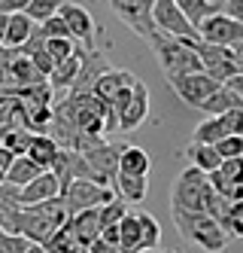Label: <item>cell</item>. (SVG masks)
Listing matches in <instances>:
<instances>
[{
	"label": "cell",
	"mask_w": 243,
	"mask_h": 253,
	"mask_svg": "<svg viewBox=\"0 0 243 253\" xmlns=\"http://www.w3.org/2000/svg\"><path fill=\"white\" fill-rule=\"evenodd\" d=\"M171 213H174V226L182 241H189L207 253H222L228 247L231 232L219 220H213L210 213H195V211H179V208H171Z\"/></svg>",
	"instance_id": "cell-2"
},
{
	"label": "cell",
	"mask_w": 243,
	"mask_h": 253,
	"mask_svg": "<svg viewBox=\"0 0 243 253\" xmlns=\"http://www.w3.org/2000/svg\"><path fill=\"white\" fill-rule=\"evenodd\" d=\"M167 83H171V88L179 95V101H182L185 107H192V110H201V107L207 104L222 85H225V83L213 80L207 70H204V74H185V77L167 80Z\"/></svg>",
	"instance_id": "cell-7"
},
{
	"label": "cell",
	"mask_w": 243,
	"mask_h": 253,
	"mask_svg": "<svg viewBox=\"0 0 243 253\" xmlns=\"http://www.w3.org/2000/svg\"><path fill=\"white\" fill-rule=\"evenodd\" d=\"M40 28H43L46 37H73V34H70V25L64 22V15H61V12H58V15H52V19L43 22Z\"/></svg>",
	"instance_id": "cell-37"
},
{
	"label": "cell",
	"mask_w": 243,
	"mask_h": 253,
	"mask_svg": "<svg viewBox=\"0 0 243 253\" xmlns=\"http://www.w3.org/2000/svg\"><path fill=\"white\" fill-rule=\"evenodd\" d=\"M122 153H125V147H119V143H98L95 150H88V153H82L85 159H88V165L95 168V174H98V183L101 186H113V180L119 177V162H122Z\"/></svg>",
	"instance_id": "cell-13"
},
{
	"label": "cell",
	"mask_w": 243,
	"mask_h": 253,
	"mask_svg": "<svg viewBox=\"0 0 243 253\" xmlns=\"http://www.w3.org/2000/svg\"><path fill=\"white\" fill-rule=\"evenodd\" d=\"M15 159H18V156H15L12 150H6V147H0V177H3V174H6V171H9V168L15 165Z\"/></svg>",
	"instance_id": "cell-43"
},
{
	"label": "cell",
	"mask_w": 243,
	"mask_h": 253,
	"mask_svg": "<svg viewBox=\"0 0 243 253\" xmlns=\"http://www.w3.org/2000/svg\"><path fill=\"white\" fill-rule=\"evenodd\" d=\"M213 195V180L207 171H201L195 165H189L171 189V208H179V211H195V213H204L207 211V202Z\"/></svg>",
	"instance_id": "cell-4"
},
{
	"label": "cell",
	"mask_w": 243,
	"mask_h": 253,
	"mask_svg": "<svg viewBox=\"0 0 243 253\" xmlns=\"http://www.w3.org/2000/svg\"><path fill=\"white\" fill-rule=\"evenodd\" d=\"M140 223H143V244H146V250H155L161 244V223L152 213H146V211H140Z\"/></svg>",
	"instance_id": "cell-33"
},
{
	"label": "cell",
	"mask_w": 243,
	"mask_h": 253,
	"mask_svg": "<svg viewBox=\"0 0 243 253\" xmlns=\"http://www.w3.org/2000/svg\"><path fill=\"white\" fill-rule=\"evenodd\" d=\"M85 253H88V250H85Z\"/></svg>",
	"instance_id": "cell-48"
},
{
	"label": "cell",
	"mask_w": 243,
	"mask_h": 253,
	"mask_svg": "<svg viewBox=\"0 0 243 253\" xmlns=\"http://www.w3.org/2000/svg\"><path fill=\"white\" fill-rule=\"evenodd\" d=\"M34 247L31 238L25 235H15V232H0V253H28Z\"/></svg>",
	"instance_id": "cell-34"
},
{
	"label": "cell",
	"mask_w": 243,
	"mask_h": 253,
	"mask_svg": "<svg viewBox=\"0 0 243 253\" xmlns=\"http://www.w3.org/2000/svg\"><path fill=\"white\" fill-rule=\"evenodd\" d=\"M28 253H49V250H46V247H43V244H34V247H31V250H28Z\"/></svg>",
	"instance_id": "cell-44"
},
{
	"label": "cell",
	"mask_w": 243,
	"mask_h": 253,
	"mask_svg": "<svg viewBox=\"0 0 243 253\" xmlns=\"http://www.w3.org/2000/svg\"><path fill=\"white\" fill-rule=\"evenodd\" d=\"M131 211H128V205H125V198H113L109 205H104L101 208V220H104V229H109V226H119L125 216H128Z\"/></svg>",
	"instance_id": "cell-32"
},
{
	"label": "cell",
	"mask_w": 243,
	"mask_h": 253,
	"mask_svg": "<svg viewBox=\"0 0 243 253\" xmlns=\"http://www.w3.org/2000/svg\"><path fill=\"white\" fill-rule=\"evenodd\" d=\"M0 229H3V232H15V235H25V238H31L34 244H43L46 247L61 226L52 223L36 205H25V208H18V211L0 213Z\"/></svg>",
	"instance_id": "cell-3"
},
{
	"label": "cell",
	"mask_w": 243,
	"mask_h": 253,
	"mask_svg": "<svg viewBox=\"0 0 243 253\" xmlns=\"http://www.w3.org/2000/svg\"><path fill=\"white\" fill-rule=\"evenodd\" d=\"M113 189H116L119 198L137 205V202H143V198L149 195V177H134V174H122L119 171V177L113 180Z\"/></svg>",
	"instance_id": "cell-21"
},
{
	"label": "cell",
	"mask_w": 243,
	"mask_h": 253,
	"mask_svg": "<svg viewBox=\"0 0 243 253\" xmlns=\"http://www.w3.org/2000/svg\"><path fill=\"white\" fill-rule=\"evenodd\" d=\"M119 171L122 174H134V177H149V171H152V159H149V153L143 147H125Z\"/></svg>",
	"instance_id": "cell-26"
},
{
	"label": "cell",
	"mask_w": 243,
	"mask_h": 253,
	"mask_svg": "<svg viewBox=\"0 0 243 253\" xmlns=\"http://www.w3.org/2000/svg\"><path fill=\"white\" fill-rule=\"evenodd\" d=\"M143 253H176V250H161V247H155V250H143Z\"/></svg>",
	"instance_id": "cell-46"
},
{
	"label": "cell",
	"mask_w": 243,
	"mask_h": 253,
	"mask_svg": "<svg viewBox=\"0 0 243 253\" xmlns=\"http://www.w3.org/2000/svg\"><path fill=\"white\" fill-rule=\"evenodd\" d=\"M216 150L222 159H240L243 156V134H228V137H222L216 143Z\"/></svg>",
	"instance_id": "cell-36"
},
{
	"label": "cell",
	"mask_w": 243,
	"mask_h": 253,
	"mask_svg": "<svg viewBox=\"0 0 243 253\" xmlns=\"http://www.w3.org/2000/svg\"><path fill=\"white\" fill-rule=\"evenodd\" d=\"M225 125V134H243V107H234L225 116H219Z\"/></svg>",
	"instance_id": "cell-39"
},
{
	"label": "cell",
	"mask_w": 243,
	"mask_h": 253,
	"mask_svg": "<svg viewBox=\"0 0 243 253\" xmlns=\"http://www.w3.org/2000/svg\"><path fill=\"white\" fill-rule=\"evenodd\" d=\"M58 156H61V143L55 140L49 131L36 134V137H34V147H31V153H28V159H34L43 171H52L55 162H58Z\"/></svg>",
	"instance_id": "cell-19"
},
{
	"label": "cell",
	"mask_w": 243,
	"mask_h": 253,
	"mask_svg": "<svg viewBox=\"0 0 243 253\" xmlns=\"http://www.w3.org/2000/svg\"><path fill=\"white\" fill-rule=\"evenodd\" d=\"M67 226L73 229V235H76V241L82 244V250H88L91 244H95L101 235H104V220H101V208H88V211H79L73 213Z\"/></svg>",
	"instance_id": "cell-15"
},
{
	"label": "cell",
	"mask_w": 243,
	"mask_h": 253,
	"mask_svg": "<svg viewBox=\"0 0 243 253\" xmlns=\"http://www.w3.org/2000/svg\"><path fill=\"white\" fill-rule=\"evenodd\" d=\"M234 107H243V98L234 92L231 85H222L219 92L201 107V113H204V116H225L228 110H234Z\"/></svg>",
	"instance_id": "cell-25"
},
{
	"label": "cell",
	"mask_w": 243,
	"mask_h": 253,
	"mask_svg": "<svg viewBox=\"0 0 243 253\" xmlns=\"http://www.w3.org/2000/svg\"><path fill=\"white\" fill-rule=\"evenodd\" d=\"M58 195H64L58 174H55V171H43L34 183H28L22 189V205H43V202H52V198H58Z\"/></svg>",
	"instance_id": "cell-17"
},
{
	"label": "cell",
	"mask_w": 243,
	"mask_h": 253,
	"mask_svg": "<svg viewBox=\"0 0 243 253\" xmlns=\"http://www.w3.org/2000/svg\"><path fill=\"white\" fill-rule=\"evenodd\" d=\"M46 49H49V55L55 61H64V58H70V55L79 52V43L73 37H46Z\"/></svg>",
	"instance_id": "cell-31"
},
{
	"label": "cell",
	"mask_w": 243,
	"mask_h": 253,
	"mask_svg": "<svg viewBox=\"0 0 243 253\" xmlns=\"http://www.w3.org/2000/svg\"><path fill=\"white\" fill-rule=\"evenodd\" d=\"M109 6H113V12L119 15V22H125L146 43L158 34V25H155V0H109Z\"/></svg>",
	"instance_id": "cell-6"
},
{
	"label": "cell",
	"mask_w": 243,
	"mask_h": 253,
	"mask_svg": "<svg viewBox=\"0 0 243 253\" xmlns=\"http://www.w3.org/2000/svg\"><path fill=\"white\" fill-rule=\"evenodd\" d=\"M137 83V77L131 74V70H119V67H109L106 74L98 80V85H95V95L104 101V104H109V110H113V104H116V98L122 95V92H128L131 85Z\"/></svg>",
	"instance_id": "cell-16"
},
{
	"label": "cell",
	"mask_w": 243,
	"mask_h": 253,
	"mask_svg": "<svg viewBox=\"0 0 243 253\" xmlns=\"http://www.w3.org/2000/svg\"><path fill=\"white\" fill-rule=\"evenodd\" d=\"M201 40L204 43H213V46H225V49H234V46H240L243 43V22H237V19H231V15H225V12H213L207 22H204L201 28Z\"/></svg>",
	"instance_id": "cell-9"
},
{
	"label": "cell",
	"mask_w": 243,
	"mask_h": 253,
	"mask_svg": "<svg viewBox=\"0 0 243 253\" xmlns=\"http://www.w3.org/2000/svg\"><path fill=\"white\" fill-rule=\"evenodd\" d=\"M43 174V168L40 165H36V162L34 159H28V156H18L15 159V165L3 174V183H12V186H28V183H34V180L36 177H40Z\"/></svg>",
	"instance_id": "cell-24"
},
{
	"label": "cell",
	"mask_w": 243,
	"mask_h": 253,
	"mask_svg": "<svg viewBox=\"0 0 243 253\" xmlns=\"http://www.w3.org/2000/svg\"><path fill=\"white\" fill-rule=\"evenodd\" d=\"M88 253H125L119 244H109V241H104V238H98L95 244L88 247Z\"/></svg>",
	"instance_id": "cell-42"
},
{
	"label": "cell",
	"mask_w": 243,
	"mask_h": 253,
	"mask_svg": "<svg viewBox=\"0 0 243 253\" xmlns=\"http://www.w3.org/2000/svg\"><path fill=\"white\" fill-rule=\"evenodd\" d=\"M176 3H179V9L192 19L195 28H201L213 12H219V6L213 3V0H176Z\"/></svg>",
	"instance_id": "cell-29"
},
{
	"label": "cell",
	"mask_w": 243,
	"mask_h": 253,
	"mask_svg": "<svg viewBox=\"0 0 243 253\" xmlns=\"http://www.w3.org/2000/svg\"><path fill=\"white\" fill-rule=\"evenodd\" d=\"M109 70V61L104 58V52L98 49H88L85 52V58H82V70H79V80L73 83L70 92H95V85L98 80Z\"/></svg>",
	"instance_id": "cell-18"
},
{
	"label": "cell",
	"mask_w": 243,
	"mask_h": 253,
	"mask_svg": "<svg viewBox=\"0 0 243 253\" xmlns=\"http://www.w3.org/2000/svg\"><path fill=\"white\" fill-rule=\"evenodd\" d=\"M119 232H122V238H119V247L125 253H143L146 244H143V223H140V213H128L125 220L119 223Z\"/></svg>",
	"instance_id": "cell-23"
},
{
	"label": "cell",
	"mask_w": 243,
	"mask_h": 253,
	"mask_svg": "<svg viewBox=\"0 0 243 253\" xmlns=\"http://www.w3.org/2000/svg\"><path fill=\"white\" fill-rule=\"evenodd\" d=\"M222 137H228V134H225V125H222L219 116H207V119H204L198 128H195V134H192L195 143H210V147H216Z\"/></svg>",
	"instance_id": "cell-28"
},
{
	"label": "cell",
	"mask_w": 243,
	"mask_h": 253,
	"mask_svg": "<svg viewBox=\"0 0 243 253\" xmlns=\"http://www.w3.org/2000/svg\"><path fill=\"white\" fill-rule=\"evenodd\" d=\"M201 40V37H198ZM198 40H182V37H171V34L158 31L149 46H152L158 67L167 80H176L185 74H204V61L198 55Z\"/></svg>",
	"instance_id": "cell-1"
},
{
	"label": "cell",
	"mask_w": 243,
	"mask_h": 253,
	"mask_svg": "<svg viewBox=\"0 0 243 253\" xmlns=\"http://www.w3.org/2000/svg\"><path fill=\"white\" fill-rule=\"evenodd\" d=\"M61 15H64V22L70 25V34H73V40H76L82 49H95L91 46V40H95V19H91V12L82 6V3H67L61 6Z\"/></svg>",
	"instance_id": "cell-14"
},
{
	"label": "cell",
	"mask_w": 243,
	"mask_h": 253,
	"mask_svg": "<svg viewBox=\"0 0 243 253\" xmlns=\"http://www.w3.org/2000/svg\"><path fill=\"white\" fill-rule=\"evenodd\" d=\"M182 156L189 159L195 168L207 171V174H216V171L222 168V162H225V159L219 156V150H216V147H210V143H195V140L189 143V147H185V153H182Z\"/></svg>",
	"instance_id": "cell-20"
},
{
	"label": "cell",
	"mask_w": 243,
	"mask_h": 253,
	"mask_svg": "<svg viewBox=\"0 0 243 253\" xmlns=\"http://www.w3.org/2000/svg\"><path fill=\"white\" fill-rule=\"evenodd\" d=\"M113 116H116V125L122 131H134L140 128V125L146 122L149 116V88L146 83H134L128 88V92H122L113 104Z\"/></svg>",
	"instance_id": "cell-5"
},
{
	"label": "cell",
	"mask_w": 243,
	"mask_h": 253,
	"mask_svg": "<svg viewBox=\"0 0 243 253\" xmlns=\"http://www.w3.org/2000/svg\"><path fill=\"white\" fill-rule=\"evenodd\" d=\"M31 0H0V12H28Z\"/></svg>",
	"instance_id": "cell-41"
},
{
	"label": "cell",
	"mask_w": 243,
	"mask_h": 253,
	"mask_svg": "<svg viewBox=\"0 0 243 253\" xmlns=\"http://www.w3.org/2000/svg\"><path fill=\"white\" fill-rule=\"evenodd\" d=\"M64 3H67V0H31L28 15H31L36 25H43V22H49V19H52V15H58Z\"/></svg>",
	"instance_id": "cell-30"
},
{
	"label": "cell",
	"mask_w": 243,
	"mask_h": 253,
	"mask_svg": "<svg viewBox=\"0 0 243 253\" xmlns=\"http://www.w3.org/2000/svg\"><path fill=\"white\" fill-rule=\"evenodd\" d=\"M225 229L231 232V238H243V202H234L231 205V213H228Z\"/></svg>",
	"instance_id": "cell-38"
},
{
	"label": "cell",
	"mask_w": 243,
	"mask_h": 253,
	"mask_svg": "<svg viewBox=\"0 0 243 253\" xmlns=\"http://www.w3.org/2000/svg\"><path fill=\"white\" fill-rule=\"evenodd\" d=\"M85 52H88V49H82V46H79L76 55H70V58L58 61V67H55V74L49 77V83H52L55 88H73V83L79 80V70H82V58H85Z\"/></svg>",
	"instance_id": "cell-22"
},
{
	"label": "cell",
	"mask_w": 243,
	"mask_h": 253,
	"mask_svg": "<svg viewBox=\"0 0 243 253\" xmlns=\"http://www.w3.org/2000/svg\"><path fill=\"white\" fill-rule=\"evenodd\" d=\"M155 25L158 31L171 34V37H182V40H198L201 31L192 25V19L179 9L176 0H155Z\"/></svg>",
	"instance_id": "cell-10"
},
{
	"label": "cell",
	"mask_w": 243,
	"mask_h": 253,
	"mask_svg": "<svg viewBox=\"0 0 243 253\" xmlns=\"http://www.w3.org/2000/svg\"><path fill=\"white\" fill-rule=\"evenodd\" d=\"M198 55H201V61H204V70H207L213 80L225 83V85L240 74V70H237V61H234V52L225 49V46H213V43L198 40Z\"/></svg>",
	"instance_id": "cell-11"
},
{
	"label": "cell",
	"mask_w": 243,
	"mask_h": 253,
	"mask_svg": "<svg viewBox=\"0 0 243 253\" xmlns=\"http://www.w3.org/2000/svg\"><path fill=\"white\" fill-rule=\"evenodd\" d=\"M34 137H36V131H31V128H6L3 137H0V147L12 150L15 156H28L34 147Z\"/></svg>",
	"instance_id": "cell-27"
},
{
	"label": "cell",
	"mask_w": 243,
	"mask_h": 253,
	"mask_svg": "<svg viewBox=\"0 0 243 253\" xmlns=\"http://www.w3.org/2000/svg\"><path fill=\"white\" fill-rule=\"evenodd\" d=\"M67 198V208L70 213H79V211H88V208H104L116 198V189L113 186H101L95 180H73L64 192Z\"/></svg>",
	"instance_id": "cell-8"
},
{
	"label": "cell",
	"mask_w": 243,
	"mask_h": 253,
	"mask_svg": "<svg viewBox=\"0 0 243 253\" xmlns=\"http://www.w3.org/2000/svg\"><path fill=\"white\" fill-rule=\"evenodd\" d=\"M18 208H25V205H22V186L0 183V213H6V211H18Z\"/></svg>",
	"instance_id": "cell-35"
},
{
	"label": "cell",
	"mask_w": 243,
	"mask_h": 253,
	"mask_svg": "<svg viewBox=\"0 0 243 253\" xmlns=\"http://www.w3.org/2000/svg\"><path fill=\"white\" fill-rule=\"evenodd\" d=\"M219 9L225 12V15H231V19L243 22V0H222V3H219Z\"/></svg>",
	"instance_id": "cell-40"
},
{
	"label": "cell",
	"mask_w": 243,
	"mask_h": 253,
	"mask_svg": "<svg viewBox=\"0 0 243 253\" xmlns=\"http://www.w3.org/2000/svg\"><path fill=\"white\" fill-rule=\"evenodd\" d=\"M49 253H79V250H58V247H46Z\"/></svg>",
	"instance_id": "cell-45"
},
{
	"label": "cell",
	"mask_w": 243,
	"mask_h": 253,
	"mask_svg": "<svg viewBox=\"0 0 243 253\" xmlns=\"http://www.w3.org/2000/svg\"><path fill=\"white\" fill-rule=\"evenodd\" d=\"M213 3H216V6H219V3H222V0H213Z\"/></svg>",
	"instance_id": "cell-47"
},
{
	"label": "cell",
	"mask_w": 243,
	"mask_h": 253,
	"mask_svg": "<svg viewBox=\"0 0 243 253\" xmlns=\"http://www.w3.org/2000/svg\"><path fill=\"white\" fill-rule=\"evenodd\" d=\"M36 25L28 12H0V46L3 49H22L34 34Z\"/></svg>",
	"instance_id": "cell-12"
}]
</instances>
